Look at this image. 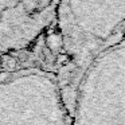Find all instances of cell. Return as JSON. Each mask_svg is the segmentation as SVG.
<instances>
[{
    "label": "cell",
    "mask_w": 125,
    "mask_h": 125,
    "mask_svg": "<svg viewBox=\"0 0 125 125\" xmlns=\"http://www.w3.org/2000/svg\"><path fill=\"white\" fill-rule=\"evenodd\" d=\"M0 125H67L57 79L42 70L1 75Z\"/></svg>",
    "instance_id": "obj_1"
},
{
    "label": "cell",
    "mask_w": 125,
    "mask_h": 125,
    "mask_svg": "<svg viewBox=\"0 0 125 125\" xmlns=\"http://www.w3.org/2000/svg\"><path fill=\"white\" fill-rule=\"evenodd\" d=\"M59 0H0V52L32 46L58 18Z\"/></svg>",
    "instance_id": "obj_2"
}]
</instances>
